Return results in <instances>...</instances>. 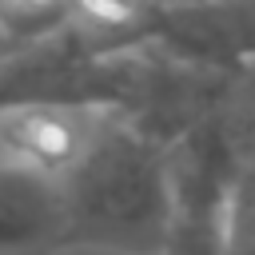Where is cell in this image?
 <instances>
[{
    "instance_id": "obj_1",
    "label": "cell",
    "mask_w": 255,
    "mask_h": 255,
    "mask_svg": "<svg viewBox=\"0 0 255 255\" xmlns=\"http://www.w3.org/2000/svg\"><path fill=\"white\" fill-rule=\"evenodd\" d=\"M163 139L112 116L60 175V247L159 255L171 227V163Z\"/></svg>"
},
{
    "instance_id": "obj_2",
    "label": "cell",
    "mask_w": 255,
    "mask_h": 255,
    "mask_svg": "<svg viewBox=\"0 0 255 255\" xmlns=\"http://www.w3.org/2000/svg\"><path fill=\"white\" fill-rule=\"evenodd\" d=\"M247 159L243 135L211 112L171 147V227L159 255H231V199Z\"/></svg>"
},
{
    "instance_id": "obj_3",
    "label": "cell",
    "mask_w": 255,
    "mask_h": 255,
    "mask_svg": "<svg viewBox=\"0 0 255 255\" xmlns=\"http://www.w3.org/2000/svg\"><path fill=\"white\" fill-rule=\"evenodd\" d=\"M112 116L116 112L104 108H72L40 100L0 104V159L60 179Z\"/></svg>"
},
{
    "instance_id": "obj_4",
    "label": "cell",
    "mask_w": 255,
    "mask_h": 255,
    "mask_svg": "<svg viewBox=\"0 0 255 255\" xmlns=\"http://www.w3.org/2000/svg\"><path fill=\"white\" fill-rule=\"evenodd\" d=\"M64 235L60 179L0 159V255H52Z\"/></svg>"
},
{
    "instance_id": "obj_5",
    "label": "cell",
    "mask_w": 255,
    "mask_h": 255,
    "mask_svg": "<svg viewBox=\"0 0 255 255\" xmlns=\"http://www.w3.org/2000/svg\"><path fill=\"white\" fill-rule=\"evenodd\" d=\"M231 255H255V151L247 143V159L231 199Z\"/></svg>"
},
{
    "instance_id": "obj_6",
    "label": "cell",
    "mask_w": 255,
    "mask_h": 255,
    "mask_svg": "<svg viewBox=\"0 0 255 255\" xmlns=\"http://www.w3.org/2000/svg\"><path fill=\"white\" fill-rule=\"evenodd\" d=\"M175 4H187V0H175Z\"/></svg>"
},
{
    "instance_id": "obj_7",
    "label": "cell",
    "mask_w": 255,
    "mask_h": 255,
    "mask_svg": "<svg viewBox=\"0 0 255 255\" xmlns=\"http://www.w3.org/2000/svg\"><path fill=\"white\" fill-rule=\"evenodd\" d=\"M251 151H255V143H251Z\"/></svg>"
}]
</instances>
